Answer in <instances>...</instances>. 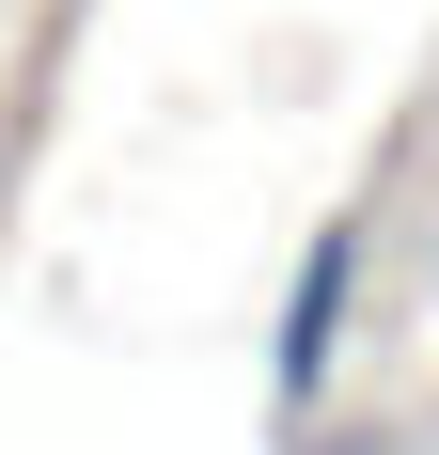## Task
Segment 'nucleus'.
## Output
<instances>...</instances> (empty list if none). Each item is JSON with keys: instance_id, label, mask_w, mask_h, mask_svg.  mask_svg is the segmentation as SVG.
I'll list each match as a JSON object with an SVG mask.
<instances>
[{"instance_id": "1", "label": "nucleus", "mask_w": 439, "mask_h": 455, "mask_svg": "<svg viewBox=\"0 0 439 455\" xmlns=\"http://www.w3.org/2000/svg\"><path fill=\"white\" fill-rule=\"evenodd\" d=\"M346 330H361V220H314L299 283H283V330H267V393L314 409V393L346 377Z\"/></svg>"}]
</instances>
